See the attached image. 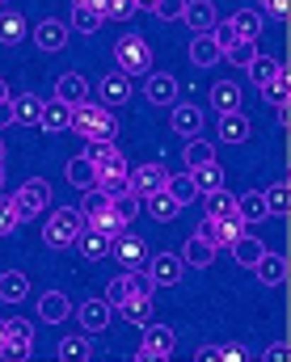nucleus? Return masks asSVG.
I'll return each mask as SVG.
<instances>
[{"instance_id": "1", "label": "nucleus", "mask_w": 291, "mask_h": 362, "mask_svg": "<svg viewBox=\"0 0 291 362\" xmlns=\"http://www.w3.org/2000/svg\"><path fill=\"white\" fill-rule=\"evenodd\" d=\"M68 131H76L81 139H114V131H118V122H114V114L101 105V101H81V105H72V127Z\"/></svg>"}, {"instance_id": "2", "label": "nucleus", "mask_w": 291, "mask_h": 362, "mask_svg": "<svg viewBox=\"0 0 291 362\" xmlns=\"http://www.w3.org/2000/svg\"><path fill=\"white\" fill-rule=\"evenodd\" d=\"M114 59H118V72L122 76H148L152 72V47L139 34H122L114 42Z\"/></svg>"}, {"instance_id": "3", "label": "nucleus", "mask_w": 291, "mask_h": 362, "mask_svg": "<svg viewBox=\"0 0 291 362\" xmlns=\"http://www.w3.org/2000/svg\"><path fill=\"white\" fill-rule=\"evenodd\" d=\"M81 228H85V219H81L76 206H55L51 219H47V228H42V240H47L51 249H68Z\"/></svg>"}, {"instance_id": "4", "label": "nucleus", "mask_w": 291, "mask_h": 362, "mask_svg": "<svg viewBox=\"0 0 291 362\" xmlns=\"http://www.w3.org/2000/svg\"><path fill=\"white\" fill-rule=\"evenodd\" d=\"M173 350H178V333H173L169 325H152V320H148L135 358L139 362H165V358H173Z\"/></svg>"}, {"instance_id": "5", "label": "nucleus", "mask_w": 291, "mask_h": 362, "mask_svg": "<svg viewBox=\"0 0 291 362\" xmlns=\"http://www.w3.org/2000/svg\"><path fill=\"white\" fill-rule=\"evenodd\" d=\"M13 206H17V219H21V223H25V219H34V215H42V211L51 206V185H47L42 177H30L21 189H17Z\"/></svg>"}, {"instance_id": "6", "label": "nucleus", "mask_w": 291, "mask_h": 362, "mask_svg": "<svg viewBox=\"0 0 291 362\" xmlns=\"http://www.w3.org/2000/svg\"><path fill=\"white\" fill-rule=\"evenodd\" d=\"M110 257H118L122 270H144V262H148V245H144L135 232H114V236H110Z\"/></svg>"}, {"instance_id": "7", "label": "nucleus", "mask_w": 291, "mask_h": 362, "mask_svg": "<svg viewBox=\"0 0 291 362\" xmlns=\"http://www.w3.org/2000/svg\"><path fill=\"white\" fill-rule=\"evenodd\" d=\"M144 270H148V278H152L156 286H178L182 274H186V262H182L178 253H156L152 262H144Z\"/></svg>"}, {"instance_id": "8", "label": "nucleus", "mask_w": 291, "mask_h": 362, "mask_svg": "<svg viewBox=\"0 0 291 362\" xmlns=\"http://www.w3.org/2000/svg\"><path fill=\"white\" fill-rule=\"evenodd\" d=\"M127 181H131V194H152V189H165V181H169V169L161 165V160H148V165H139V169H131L127 173Z\"/></svg>"}, {"instance_id": "9", "label": "nucleus", "mask_w": 291, "mask_h": 362, "mask_svg": "<svg viewBox=\"0 0 291 362\" xmlns=\"http://www.w3.org/2000/svg\"><path fill=\"white\" fill-rule=\"evenodd\" d=\"M110 316H114V308H110L105 299H85V303L76 308V320H81L85 333H105V329H110Z\"/></svg>"}, {"instance_id": "10", "label": "nucleus", "mask_w": 291, "mask_h": 362, "mask_svg": "<svg viewBox=\"0 0 291 362\" xmlns=\"http://www.w3.org/2000/svg\"><path fill=\"white\" fill-rule=\"evenodd\" d=\"M139 211H148L152 219H161V223H169V219H178V211H182V202L169 194V189H152V194H144L139 198Z\"/></svg>"}, {"instance_id": "11", "label": "nucleus", "mask_w": 291, "mask_h": 362, "mask_svg": "<svg viewBox=\"0 0 291 362\" xmlns=\"http://www.w3.org/2000/svg\"><path fill=\"white\" fill-rule=\"evenodd\" d=\"M144 97H148V105H173L178 101V81L169 72H148Z\"/></svg>"}, {"instance_id": "12", "label": "nucleus", "mask_w": 291, "mask_h": 362, "mask_svg": "<svg viewBox=\"0 0 291 362\" xmlns=\"http://www.w3.org/2000/svg\"><path fill=\"white\" fill-rule=\"evenodd\" d=\"M169 127H173L182 139H194V135L202 131V110L190 105V101H173V118H169Z\"/></svg>"}, {"instance_id": "13", "label": "nucleus", "mask_w": 291, "mask_h": 362, "mask_svg": "<svg viewBox=\"0 0 291 362\" xmlns=\"http://www.w3.org/2000/svg\"><path fill=\"white\" fill-rule=\"evenodd\" d=\"M72 245L81 249V257H85V262H101V257H110V236H105V232H97V228H89V223L76 232V240H72Z\"/></svg>"}, {"instance_id": "14", "label": "nucleus", "mask_w": 291, "mask_h": 362, "mask_svg": "<svg viewBox=\"0 0 291 362\" xmlns=\"http://www.w3.org/2000/svg\"><path fill=\"white\" fill-rule=\"evenodd\" d=\"M34 42H38V51H64L68 47V25L55 21V17H47V21L34 25Z\"/></svg>"}, {"instance_id": "15", "label": "nucleus", "mask_w": 291, "mask_h": 362, "mask_svg": "<svg viewBox=\"0 0 291 362\" xmlns=\"http://www.w3.org/2000/svg\"><path fill=\"white\" fill-rule=\"evenodd\" d=\"M38 127L42 131H68L72 127V105L68 101H59V97H51V101H42V114H38Z\"/></svg>"}, {"instance_id": "16", "label": "nucleus", "mask_w": 291, "mask_h": 362, "mask_svg": "<svg viewBox=\"0 0 291 362\" xmlns=\"http://www.w3.org/2000/svg\"><path fill=\"white\" fill-rule=\"evenodd\" d=\"M97 93H101V105H105V110H114V105H127V97H131V76H122V72H110V76L97 85Z\"/></svg>"}, {"instance_id": "17", "label": "nucleus", "mask_w": 291, "mask_h": 362, "mask_svg": "<svg viewBox=\"0 0 291 362\" xmlns=\"http://www.w3.org/2000/svg\"><path fill=\"white\" fill-rule=\"evenodd\" d=\"M253 135V122L241 114V110H232V114H219V139L224 144H245Z\"/></svg>"}, {"instance_id": "18", "label": "nucleus", "mask_w": 291, "mask_h": 362, "mask_svg": "<svg viewBox=\"0 0 291 362\" xmlns=\"http://www.w3.org/2000/svg\"><path fill=\"white\" fill-rule=\"evenodd\" d=\"M38 316H42L47 325H64V320L72 316V303H68V295H64V291H47V295L38 299Z\"/></svg>"}, {"instance_id": "19", "label": "nucleus", "mask_w": 291, "mask_h": 362, "mask_svg": "<svg viewBox=\"0 0 291 362\" xmlns=\"http://www.w3.org/2000/svg\"><path fill=\"white\" fill-rule=\"evenodd\" d=\"M182 21L190 25L194 34H207V30L215 25V4H211V0H186V8H182Z\"/></svg>"}, {"instance_id": "20", "label": "nucleus", "mask_w": 291, "mask_h": 362, "mask_svg": "<svg viewBox=\"0 0 291 362\" xmlns=\"http://www.w3.org/2000/svg\"><path fill=\"white\" fill-rule=\"evenodd\" d=\"M8 101H13V127H38L42 97H34V93H21V97H8Z\"/></svg>"}, {"instance_id": "21", "label": "nucleus", "mask_w": 291, "mask_h": 362, "mask_svg": "<svg viewBox=\"0 0 291 362\" xmlns=\"http://www.w3.org/2000/svg\"><path fill=\"white\" fill-rule=\"evenodd\" d=\"M228 249H232L236 266H245V270H253V262H258V257L266 253V245H262V240H258L253 232H241V236H236V240H232Z\"/></svg>"}, {"instance_id": "22", "label": "nucleus", "mask_w": 291, "mask_h": 362, "mask_svg": "<svg viewBox=\"0 0 291 362\" xmlns=\"http://www.w3.org/2000/svg\"><path fill=\"white\" fill-rule=\"evenodd\" d=\"M114 308H118L122 320H131V325H139V329L152 320V295H127V299L114 303Z\"/></svg>"}, {"instance_id": "23", "label": "nucleus", "mask_w": 291, "mask_h": 362, "mask_svg": "<svg viewBox=\"0 0 291 362\" xmlns=\"http://www.w3.org/2000/svg\"><path fill=\"white\" fill-rule=\"evenodd\" d=\"M55 358H64V362H89V358H93V341H89V333H72V337H64V341L55 346Z\"/></svg>"}, {"instance_id": "24", "label": "nucleus", "mask_w": 291, "mask_h": 362, "mask_svg": "<svg viewBox=\"0 0 291 362\" xmlns=\"http://www.w3.org/2000/svg\"><path fill=\"white\" fill-rule=\"evenodd\" d=\"M55 97L68 101V105H81V101H89V81L81 72H64L59 85H55Z\"/></svg>"}, {"instance_id": "25", "label": "nucleus", "mask_w": 291, "mask_h": 362, "mask_svg": "<svg viewBox=\"0 0 291 362\" xmlns=\"http://www.w3.org/2000/svg\"><path fill=\"white\" fill-rule=\"evenodd\" d=\"M211 110H215V114H232V110H241V85H232V81H215V85H211Z\"/></svg>"}, {"instance_id": "26", "label": "nucleus", "mask_w": 291, "mask_h": 362, "mask_svg": "<svg viewBox=\"0 0 291 362\" xmlns=\"http://www.w3.org/2000/svg\"><path fill=\"white\" fill-rule=\"evenodd\" d=\"M253 270H258V278H262L266 286H279V282L287 278V257H283V253H262V257L253 262Z\"/></svg>"}, {"instance_id": "27", "label": "nucleus", "mask_w": 291, "mask_h": 362, "mask_svg": "<svg viewBox=\"0 0 291 362\" xmlns=\"http://www.w3.org/2000/svg\"><path fill=\"white\" fill-rule=\"evenodd\" d=\"M202 202H207V219H228V215H236V194H228L224 185H219V189H207Z\"/></svg>"}, {"instance_id": "28", "label": "nucleus", "mask_w": 291, "mask_h": 362, "mask_svg": "<svg viewBox=\"0 0 291 362\" xmlns=\"http://www.w3.org/2000/svg\"><path fill=\"white\" fill-rule=\"evenodd\" d=\"M25 295H30V278H25V274L21 270L0 274V299H4V303H21Z\"/></svg>"}, {"instance_id": "29", "label": "nucleus", "mask_w": 291, "mask_h": 362, "mask_svg": "<svg viewBox=\"0 0 291 362\" xmlns=\"http://www.w3.org/2000/svg\"><path fill=\"white\" fill-rule=\"evenodd\" d=\"M228 21L236 25V34H241V38H258V34H262V25H266V13H262V8H236Z\"/></svg>"}, {"instance_id": "30", "label": "nucleus", "mask_w": 291, "mask_h": 362, "mask_svg": "<svg viewBox=\"0 0 291 362\" xmlns=\"http://www.w3.org/2000/svg\"><path fill=\"white\" fill-rule=\"evenodd\" d=\"M262 89V97L270 101V105H283V101H291V72H287V64L266 81V85H258Z\"/></svg>"}, {"instance_id": "31", "label": "nucleus", "mask_w": 291, "mask_h": 362, "mask_svg": "<svg viewBox=\"0 0 291 362\" xmlns=\"http://www.w3.org/2000/svg\"><path fill=\"white\" fill-rule=\"evenodd\" d=\"M236 215H241L249 228H253V223H262V219H266V198H262V194H253V189H249V194H236Z\"/></svg>"}, {"instance_id": "32", "label": "nucleus", "mask_w": 291, "mask_h": 362, "mask_svg": "<svg viewBox=\"0 0 291 362\" xmlns=\"http://www.w3.org/2000/svg\"><path fill=\"white\" fill-rule=\"evenodd\" d=\"M219 59V47H215V38L211 34H194V42H190V64L194 68H211Z\"/></svg>"}, {"instance_id": "33", "label": "nucleus", "mask_w": 291, "mask_h": 362, "mask_svg": "<svg viewBox=\"0 0 291 362\" xmlns=\"http://www.w3.org/2000/svg\"><path fill=\"white\" fill-rule=\"evenodd\" d=\"M182 262H186V266H194V270H207V266L215 262V249H211L202 236H190V240H186V253H182Z\"/></svg>"}, {"instance_id": "34", "label": "nucleus", "mask_w": 291, "mask_h": 362, "mask_svg": "<svg viewBox=\"0 0 291 362\" xmlns=\"http://www.w3.org/2000/svg\"><path fill=\"white\" fill-rule=\"evenodd\" d=\"M72 30H81V34H97L101 25H105V17L97 13V8H89V4H72V21H68Z\"/></svg>"}, {"instance_id": "35", "label": "nucleus", "mask_w": 291, "mask_h": 362, "mask_svg": "<svg viewBox=\"0 0 291 362\" xmlns=\"http://www.w3.org/2000/svg\"><path fill=\"white\" fill-rule=\"evenodd\" d=\"M262 198H266V215H287L291 211V185L287 181H275L270 189H262Z\"/></svg>"}, {"instance_id": "36", "label": "nucleus", "mask_w": 291, "mask_h": 362, "mask_svg": "<svg viewBox=\"0 0 291 362\" xmlns=\"http://www.w3.org/2000/svg\"><path fill=\"white\" fill-rule=\"evenodd\" d=\"M25 38V17L21 13H0V47H17Z\"/></svg>"}, {"instance_id": "37", "label": "nucleus", "mask_w": 291, "mask_h": 362, "mask_svg": "<svg viewBox=\"0 0 291 362\" xmlns=\"http://www.w3.org/2000/svg\"><path fill=\"white\" fill-rule=\"evenodd\" d=\"M190 177H194V185H198V194H207V189H219V185H224V169H219L215 160H207V165H194Z\"/></svg>"}, {"instance_id": "38", "label": "nucleus", "mask_w": 291, "mask_h": 362, "mask_svg": "<svg viewBox=\"0 0 291 362\" xmlns=\"http://www.w3.org/2000/svg\"><path fill=\"white\" fill-rule=\"evenodd\" d=\"M68 181H72L76 189L97 185V173H93V165H89V156H72V160H68Z\"/></svg>"}, {"instance_id": "39", "label": "nucleus", "mask_w": 291, "mask_h": 362, "mask_svg": "<svg viewBox=\"0 0 291 362\" xmlns=\"http://www.w3.org/2000/svg\"><path fill=\"white\" fill-rule=\"evenodd\" d=\"M165 189H169V194H173V198H178L182 206L198 198V185H194V177H190V173H169V181H165Z\"/></svg>"}, {"instance_id": "40", "label": "nucleus", "mask_w": 291, "mask_h": 362, "mask_svg": "<svg viewBox=\"0 0 291 362\" xmlns=\"http://www.w3.org/2000/svg\"><path fill=\"white\" fill-rule=\"evenodd\" d=\"M110 211H114L122 223H131V219L139 215V194H131V189H122V194H110Z\"/></svg>"}, {"instance_id": "41", "label": "nucleus", "mask_w": 291, "mask_h": 362, "mask_svg": "<svg viewBox=\"0 0 291 362\" xmlns=\"http://www.w3.org/2000/svg\"><path fill=\"white\" fill-rule=\"evenodd\" d=\"M253 55H258V47H253V38H236L219 59H228V64H236V68H249L253 64Z\"/></svg>"}, {"instance_id": "42", "label": "nucleus", "mask_w": 291, "mask_h": 362, "mask_svg": "<svg viewBox=\"0 0 291 362\" xmlns=\"http://www.w3.org/2000/svg\"><path fill=\"white\" fill-rule=\"evenodd\" d=\"M279 68H283L279 59H270V55H253V64H249L245 72H249V81H253V85H266V81H270Z\"/></svg>"}, {"instance_id": "43", "label": "nucleus", "mask_w": 291, "mask_h": 362, "mask_svg": "<svg viewBox=\"0 0 291 362\" xmlns=\"http://www.w3.org/2000/svg\"><path fill=\"white\" fill-rule=\"evenodd\" d=\"M105 206H110V194L97 189V185H89V189H85V202H81L76 211H81V219H93V215H101Z\"/></svg>"}, {"instance_id": "44", "label": "nucleus", "mask_w": 291, "mask_h": 362, "mask_svg": "<svg viewBox=\"0 0 291 362\" xmlns=\"http://www.w3.org/2000/svg\"><path fill=\"white\" fill-rule=\"evenodd\" d=\"M30 354H34V341H21V337H4V341H0V358L25 362Z\"/></svg>"}, {"instance_id": "45", "label": "nucleus", "mask_w": 291, "mask_h": 362, "mask_svg": "<svg viewBox=\"0 0 291 362\" xmlns=\"http://www.w3.org/2000/svg\"><path fill=\"white\" fill-rule=\"evenodd\" d=\"M207 34H211V38H215V47H219V55H224V51H228V47H232V42H236V38H241V34H236V25H232V21H215V25H211V30H207Z\"/></svg>"}, {"instance_id": "46", "label": "nucleus", "mask_w": 291, "mask_h": 362, "mask_svg": "<svg viewBox=\"0 0 291 362\" xmlns=\"http://www.w3.org/2000/svg\"><path fill=\"white\" fill-rule=\"evenodd\" d=\"M207 160H215V148H211V144H207V139H198V135H194L190 139V148H186V165H207Z\"/></svg>"}, {"instance_id": "47", "label": "nucleus", "mask_w": 291, "mask_h": 362, "mask_svg": "<svg viewBox=\"0 0 291 362\" xmlns=\"http://www.w3.org/2000/svg\"><path fill=\"white\" fill-rule=\"evenodd\" d=\"M85 223H89V228H97V232H105V236H114V232H122V228H127V223H122L110 206H105L101 215H93V219H85Z\"/></svg>"}, {"instance_id": "48", "label": "nucleus", "mask_w": 291, "mask_h": 362, "mask_svg": "<svg viewBox=\"0 0 291 362\" xmlns=\"http://www.w3.org/2000/svg\"><path fill=\"white\" fill-rule=\"evenodd\" d=\"M17 206H13V198H4L0 194V236H8V232H17Z\"/></svg>"}, {"instance_id": "49", "label": "nucleus", "mask_w": 291, "mask_h": 362, "mask_svg": "<svg viewBox=\"0 0 291 362\" xmlns=\"http://www.w3.org/2000/svg\"><path fill=\"white\" fill-rule=\"evenodd\" d=\"M182 8H186V0H156V17L161 21H182Z\"/></svg>"}, {"instance_id": "50", "label": "nucleus", "mask_w": 291, "mask_h": 362, "mask_svg": "<svg viewBox=\"0 0 291 362\" xmlns=\"http://www.w3.org/2000/svg\"><path fill=\"white\" fill-rule=\"evenodd\" d=\"M8 337H21V341H34V325L17 316V320H8Z\"/></svg>"}, {"instance_id": "51", "label": "nucleus", "mask_w": 291, "mask_h": 362, "mask_svg": "<svg viewBox=\"0 0 291 362\" xmlns=\"http://www.w3.org/2000/svg\"><path fill=\"white\" fill-rule=\"evenodd\" d=\"M135 13V0H110V17H118V21H127Z\"/></svg>"}, {"instance_id": "52", "label": "nucleus", "mask_w": 291, "mask_h": 362, "mask_svg": "<svg viewBox=\"0 0 291 362\" xmlns=\"http://www.w3.org/2000/svg\"><path fill=\"white\" fill-rule=\"evenodd\" d=\"M258 8L266 17H287V0H258Z\"/></svg>"}, {"instance_id": "53", "label": "nucleus", "mask_w": 291, "mask_h": 362, "mask_svg": "<svg viewBox=\"0 0 291 362\" xmlns=\"http://www.w3.org/2000/svg\"><path fill=\"white\" fill-rule=\"evenodd\" d=\"M219 358H228V362H245V358H249V350L232 341V346H219Z\"/></svg>"}, {"instance_id": "54", "label": "nucleus", "mask_w": 291, "mask_h": 362, "mask_svg": "<svg viewBox=\"0 0 291 362\" xmlns=\"http://www.w3.org/2000/svg\"><path fill=\"white\" fill-rule=\"evenodd\" d=\"M287 358V341H275L270 350H266V362H283Z\"/></svg>"}, {"instance_id": "55", "label": "nucleus", "mask_w": 291, "mask_h": 362, "mask_svg": "<svg viewBox=\"0 0 291 362\" xmlns=\"http://www.w3.org/2000/svg\"><path fill=\"white\" fill-rule=\"evenodd\" d=\"M0 127H13V101L8 97L0 101Z\"/></svg>"}, {"instance_id": "56", "label": "nucleus", "mask_w": 291, "mask_h": 362, "mask_svg": "<svg viewBox=\"0 0 291 362\" xmlns=\"http://www.w3.org/2000/svg\"><path fill=\"white\" fill-rule=\"evenodd\" d=\"M198 362H211V358H219V346H198V354H194Z\"/></svg>"}, {"instance_id": "57", "label": "nucleus", "mask_w": 291, "mask_h": 362, "mask_svg": "<svg viewBox=\"0 0 291 362\" xmlns=\"http://www.w3.org/2000/svg\"><path fill=\"white\" fill-rule=\"evenodd\" d=\"M76 4H89V8L101 13V17H110V0H76Z\"/></svg>"}, {"instance_id": "58", "label": "nucleus", "mask_w": 291, "mask_h": 362, "mask_svg": "<svg viewBox=\"0 0 291 362\" xmlns=\"http://www.w3.org/2000/svg\"><path fill=\"white\" fill-rule=\"evenodd\" d=\"M279 110V127H291V101H283V105H275Z\"/></svg>"}, {"instance_id": "59", "label": "nucleus", "mask_w": 291, "mask_h": 362, "mask_svg": "<svg viewBox=\"0 0 291 362\" xmlns=\"http://www.w3.org/2000/svg\"><path fill=\"white\" fill-rule=\"evenodd\" d=\"M135 8H148V13H152V8H156V0H135Z\"/></svg>"}, {"instance_id": "60", "label": "nucleus", "mask_w": 291, "mask_h": 362, "mask_svg": "<svg viewBox=\"0 0 291 362\" xmlns=\"http://www.w3.org/2000/svg\"><path fill=\"white\" fill-rule=\"evenodd\" d=\"M4 337H8V320H0V341H4Z\"/></svg>"}, {"instance_id": "61", "label": "nucleus", "mask_w": 291, "mask_h": 362, "mask_svg": "<svg viewBox=\"0 0 291 362\" xmlns=\"http://www.w3.org/2000/svg\"><path fill=\"white\" fill-rule=\"evenodd\" d=\"M4 97H8V85H4V76H0V101H4Z\"/></svg>"}, {"instance_id": "62", "label": "nucleus", "mask_w": 291, "mask_h": 362, "mask_svg": "<svg viewBox=\"0 0 291 362\" xmlns=\"http://www.w3.org/2000/svg\"><path fill=\"white\" fill-rule=\"evenodd\" d=\"M0 165H4V139H0Z\"/></svg>"}, {"instance_id": "63", "label": "nucleus", "mask_w": 291, "mask_h": 362, "mask_svg": "<svg viewBox=\"0 0 291 362\" xmlns=\"http://www.w3.org/2000/svg\"><path fill=\"white\" fill-rule=\"evenodd\" d=\"M0 189H4V165H0Z\"/></svg>"}, {"instance_id": "64", "label": "nucleus", "mask_w": 291, "mask_h": 362, "mask_svg": "<svg viewBox=\"0 0 291 362\" xmlns=\"http://www.w3.org/2000/svg\"><path fill=\"white\" fill-rule=\"evenodd\" d=\"M0 4H4V0H0Z\"/></svg>"}]
</instances>
